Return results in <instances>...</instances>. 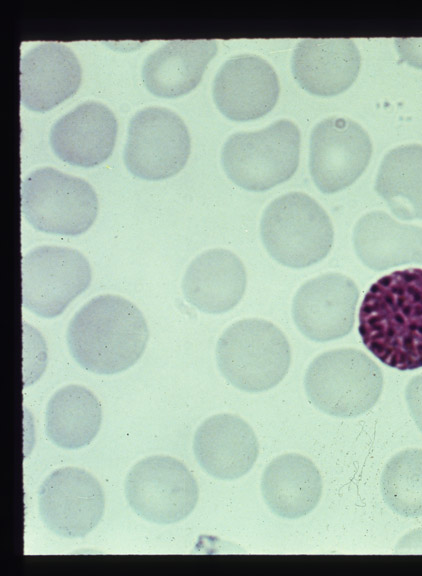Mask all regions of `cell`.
<instances>
[{
	"label": "cell",
	"mask_w": 422,
	"mask_h": 576,
	"mask_svg": "<svg viewBox=\"0 0 422 576\" xmlns=\"http://www.w3.org/2000/svg\"><path fill=\"white\" fill-rule=\"evenodd\" d=\"M359 291L340 273H327L306 281L296 292L292 317L308 339L325 342L350 333L355 321Z\"/></svg>",
	"instance_id": "4fadbf2b"
},
{
	"label": "cell",
	"mask_w": 422,
	"mask_h": 576,
	"mask_svg": "<svg viewBox=\"0 0 422 576\" xmlns=\"http://www.w3.org/2000/svg\"><path fill=\"white\" fill-rule=\"evenodd\" d=\"M381 492L395 513L422 516V449L400 451L387 462L381 476Z\"/></svg>",
	"instance_id": "d4e9b609"
},
{
	"label": "cell",
	"mask_w": 422,
	"mask_h": 576,
	"mask_svg": "<svg viewBox=\"0 0 422 576\" xmlns=\"http://www.w3.org/2000/svg\"><path fill=\"white\" fill-rule=\"evenodd\" d=\"M125 496L132 510L156 524L184 520L196 507L195 477L178 459L153 455L132 466L125 479Z\"/></svg>",
	"instance_id": "9c48e42d"
},
{
	"label": "cell",
	"mask_w": 422,
	"mask_h": 576,
	"mask_svg": "<svg viewBox=\"0 0 422 576\" xmlns=\"http://www.w3.org/2000/svg\"><path fill=\"white\" fill-rule=\"evenodd\" d=\"M405 396L410 414L422 432V374L410 380Z\"/></svg>",
	"instance_id": "484cf974"
},
{
	"label": "cell",
	"mask_w": 422,
	"mask_h": 576,
	"mask_svg": "<svg viewBox=\"0 0 422 576\" xmlns=\"http://www.w3.org/2000/svg\"><path fill=\"white\" fill-rule=\"evenodd\" d=\"M213 39L172 40L150 53L142 67L147 90L160 98H176L193 90L217 53Z\"/></svg>",
	"instance_id": "ffe728a7"
},
{
	"label": "cell",
	"mask_w": 422,
	"mask_h": 576,
	"mask_svg": "<svg viewBox=\"0 0 422 576\" xmlns=\"http://www.w3.org/2000/svg\"><path fill=\"white\" fill-rule=\"evenodd\" d=\"M310 402L335 417L359 416L371 409L383 389L379 366L365 353L340 348L318 355L304 378Z\"/></svg>",
	"instance_id": "5b68a950"
},
{
	"label": "cell",
	"mask_w": 422,
	"mask_h": 576,
	"mask_svg": "<svg viewBox=\"0 0 422 576\" xmlns=\"http://www.w3.org/2000/svg\"><path fill=\"white\" fill-rule=\"evenodd\" d=\"M102 421L101 404L86 387L70 384L49 399L45 412V432L63 449H79L90 444Z\"/></svg>",
	"instance_id": "603a6c76"
},
{
	"label": "cell",
	"mask_w": 422,
	"mask_h": 576,
	"mask_svg": "<svg viewBox=\"0 0 422 576\" xmlns=\"http://www.w3.org/2000/svg\"><path fill=\"white\" fill-rule=\"evenodd\" d=\"M375 190L399 219L422 220V145H401L387 152Z\"/></svg>",
	"instance_id": "cb8c5ba5"
},
{
	"label": "cell",
	"mask_w": 422,
	"mask_h": 576,
	"mask_svg": "<svg viewBox=\"0 0 422 576\" xmlns=\"http://www.w3.org/2000/svg\"><path fill=\"white\" fill-rule=\"evenodd\" d=\"M21 211L27 222L40 232L77 236L94 223L98 198L84 179L43 167L23 179Z\"/></svg>",
	"instance_id": "52a82bcc"
},
{
	"label": "cell",
	"mask_w": 422,
	"mask_h": 576,
	"mask_svg": "<svg viewBox=\"0 0 422 576\" xmlns=\"http://www.w3.org/2000/svg\"><path fill=\"white\" fill-rule=\"evenodd\" d=\"M216 361L223 377L234 387L259 393L275 387L286 376L291 350L284 333L273 323L257 318L230 325L216 346Z\"/></svg>",
	"instance_id": "3957f363"
},
{
	"label": "cell",
	"mask_w": 422,
	"mask_h": 576,
	"mask_svg": "<svg viewBox=\"0 0 422 576\" xmlns=\"http://www.w3.org/2000/svg\"><path fill=\"white\" fill-rule=\"evenodd\" d=\"M117 129L116 117L107 106L86 101L53 124L49 141L60 160L73 166L90 168L110 157Z\"/></svg>",
	"instance_id": "2e32d148"
},
{
	"label": "cell",
	"mask_w": 422,
	"mask_h": 576,
	"mask_svg": "<svg viewBox=\"0 0 422 576\" xmlns=\"http://www.w3.org/2000/svg\"><path fill=\"white\" fill-rule=\"evenodd\" d=\"M356 255L376 271L422 263V227L402 224L384 211L363 215L353 230Z\"/></svg>",
	"instance_id": "44dd1931"
},
{
	"label": "cell",
	"mask_w": 422,
	"mask_h": 576,
	"mask_svg": "<svg viewBox=\"0 0 422 576\" xmlns=\"http://www.w3.org/2000/svg\"><path fill=\"white\" fill-rule=\"evenodd\" d=\"M82 70L73 51L58 42H43L20 60V101L34 112H46L78 90Z\"/></svg>",
	"instance_id": "9a60e30c"
},
{
	"label": "cell",
	"mask_w": 422,
	"mask_h": 576,
	"mask_svg": "<svg viewBox=\"0 0 422 576\" xmlns=\"http://www.w3.org/2000/svg\"><path fill=\"white\" fill-rule=\"evenodd\" d=\"M261 492L275 515L297 519L317 506L322 494V479L310 459L287 453L276 457L266 467Z\"/></svg>",
	"instance_id": "7402d4cb"
},
{
	"label": "cell",
	"mask_w": 422,
	"mask_h": 576,
	"mask_svg": "<svg viewBox=\"0 0 422 576\" xmlns=\"http://www.w3.org/2000/svg\"><path fill=\"white\" fill-rule=\"evenodd\" d=\"M190 143L188 129L179 115L165 107H146L129 122L124 164L137 178L163 180L185 166Z\"/></svg>",
	"instance_id": "30bf717a"
},
{
	"label": "cell",
	"mask_w": 422,
	"mask_h": 576,
	"mask_svg": "<svg viewBox=\"0 0 422 576\" xmlns=\"http://www.w3.org/2000/svg\"><path fill=\"white\" fill-rule=\"evenodd\" d=\"M260 235L275 261L297 269L324 259L334 240L328 214L303 192H290L274 199L262 215Z\"/></svg>",
	"instance_id": "277c9868"
},
{
	"label": "cell",
	"mask_w": 422,
	"mask_h": 576,
	"mask_svg": "<svg viewBox=\"0 0 422 576\" xmlns=\"http://www.w3.org/2000/svg\"><path fill=\"white\" fill-rule=\"evenodd\" d=\"M247 285L243 262L233 252L214 248L194 258L182 280L186 301L208 314L233 309L242 299Z\"/></svg>",
	"instance_id": "d6986e66"
},
{
	"label": "cell",
	"mask_w": 422,
	"mask_h": 576,
	"mask_svg": "<svg viewBox=\"0 0 422 576\" xmlns=\"http://www.w3.org/2000/svg\"><path fill=\"white\" fill-rule=\"evenodd\" d=\"M280 93L274 68L257 55L228 59L213 81V100L219 111L233 121H251L269 113Z\"/></svg>",
	"instance_id": "5bb4252c"
},
{
	"label": "cell",
	"mask_w": 422,
	"mask_h": 576,
	"mask_svg": "<svg viewBox=\"0 0 422 576\" xmlns=\"http://www.w3.org/2000/svg\"><path fill=\"white\" fill-rule=\"evenodd\" d=\"M300 131L290 120L254 132H236L225 141L221 162L237 186L263 192L290 179L299 165Z\"/></svg>",
	"instance_id": "8992f818"
},
{
	"label": "cell",
	"mask_w": 422,
	"mask_h": 576,
	"mask_svg": "<svg viewBox=\"0 0 422 576\" xmlns=\"http://www.w3.org/2000/svg\"><path fill=\"white\" fill-rule=\"evenodd\" d=\"M22 304L42 318H54L90 285L92 271L78 250L43 245L21 261Z\"/></svg>",
	"instance_id": "ba28073f"
},
{
	"label": "cell",
	"mask_w": 422,
	"mask_h": 576,
	"mask_svg": "<svg viewBox=\"0 0 422 576\" xmlns=\"http://www.w3.org/2000/svg\"><path fill=\"white\" fill-rule=\"evenodd\" d=\"M361 56L348 38L303 39L293 52L295 80L307 92L321 97L347 90L358 76Z\"/></svg>",
	"instance_id": "ac0fdd59"
},
{
	"label": "cell",
	"mask_w": 422,
	"mask_h": 576,
	"mask_svg": "<svg viewBox=\"0 0 422 576\" xmlns=\"http://www.w3.org/2000/svg\"><path fill=\"white\" fill-rule=\"evenodd\" d=\"M149 338L146 320L129 300L99 295L72 317L66 332L73 359L85 370L112 375L133 366L143 355Z\"/></svg>",
	"instance_id": "7a4b0ae2"
},
{
	"label": "cell",
	"mask_w": 422,
	"mask_h": 576,
	"mask_svg": "<svg viewBox=\"0 0 422 576\" xmlns=\"http://www.w3.org/2000/svg\"><path fill=\"white\" fill-rule=\"evenodd\" d=\"M372 142L357 122L329 117L310 135L309 170L316 187L325 194L341 191L364 172L372 156Z\"/></svg>",
	"instance_id": "7c38bea8"
},
{
	"label": "cell",
	"mask_w": 422,
	"mask_h": 576,
	"mask_svg": "<svg viewBox=\"0 0 422 576\" xmlns=\"http://www.w3.org/2000/svg\"><path fill=\"white\" fill-rule=\"evenodd\" d=\"M38 509L44 525L63 538H82L101 521L105 497L98 480L78 467L50 473L38 491Z\"/></svg>",
	"instance_id": "8fae6325"
},
{
	"label": "cell",
	"mask_w": 422,
	"mask_h": 576,
	"mask_svg": "<svg viewBox=\"0 0 422 576\" xmlns=\"http://www.w3.org/2000/svg\"><path fill=\"white\" fill-rule=\"evenodd\" d=\"M395 44L405 62L422 69V38H396Z\"/></svg>",
	"instance_id": "4316f807"
},
{
	"label": "cell",
	"mask_w": 422,
	"mask_h": 576,
	"mask_svg": "<svg viewBox=\"0 0 422 576\" xmlns=\"http://www.w3.org/2000/svg\"><path fill=\"white\" fill-rule=\"evenodd\" d=\"M364 346L398 370L422 367V269L387 274L371 285L359 310Z\"/></svg>",
	"instance_id": "6da1fadb"
},
{
	"label": "cell",
	"mask_w": 422,
	"mask_h": 576,
	"mask_svg": "<svg viewBox=\"0 0 422 576\" xmlns=\"http://www.w3.org/2000/svg\"><path fill=\"white\" fill-rule=\"evenodd\" d=\"M193 451L202 469L220 480H235L250 471L259 454L258 439L237 415L222 413L197 428Z\"/></svg>",
	"instance_id": "e0dca14e"
}]
</instances>
